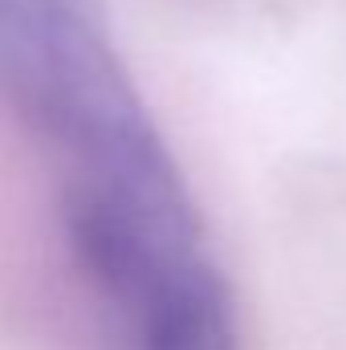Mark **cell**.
I'll return each mask as SVG.
<instances>
[{"mask_svg":"<svg viewBox=\"0 0 346 350\" xmlns=\"http://www.w3.org/2000/svg\"><path fill=\"white\" fill-rule=\"evenodd\" d=\"M0 98L49 155L74 257L127 338L179 326L228 289L90 0H0Z\"/></svg>","mask_w":346,"mask_h":350,"instance_id":"cell-1","label":"cell"}]
</instances>
